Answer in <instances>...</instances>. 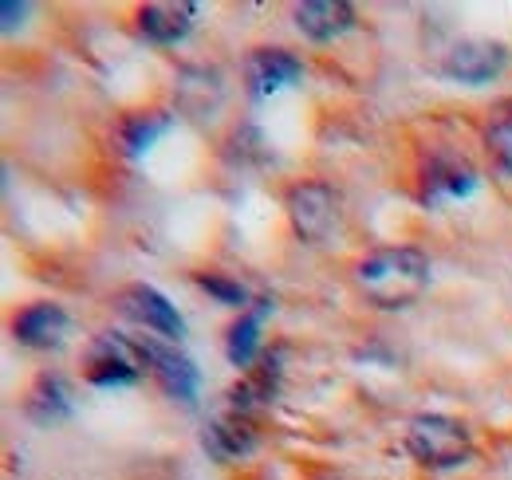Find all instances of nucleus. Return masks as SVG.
<instances>
[{
	"label": "nucleus",
	"mask_w": 512,
	"mask_h": 480,
	"mask_svg": "<svg viewBox=\"0 0 512 480\" xmlns=\"http://www.w3.org/2000/svg\"><path fill=\"white\" fill-rule=\"evenodd\" d=\"M355 288L379 311H402L430 288V256L414 244H386L355 264Z\"/></svg>",
	"instance_id": "obj_1"
},
{
	"label": "nucleus",
	"mask_w": 512,
	"mask_h": 480,
	"mask_svg": "<svg viewBox=\"0 0 512 480\" xmlns=\"http://www.w3.org/2000/svg\"><path fill=\"white\" fill-rule=\"evenodd\" d=\"M406 453L434 473L461 469L473 457V433L453 414H418L406 425Z\"/></svg>",
	"instance_id": "obj_2"
},
{
	"label": "nucleus",
	"mask_w": 512,
	"mask_h": 480,
	"mask_svg": "<svg viewBox=\"0 0 512 480\" xmlns=\"http://www.w3.org/2000/svg\"><path fill=\"white\" fill-rule=\"evenodd\" d=\"M146 370H150V359H146L142 343H134L127 335L99 331V335L87 343L83 378H87V386H95V390H127V386H138Z\"/></svg>",
	"instance_id": "obj_3"
},
{
	"label": "nucleus",
	"mask_w": 512,
	"mask_h": 480,
	"mask_svg": "<svg viewBox=\"0 0 512 480\" xmlns=\"http://www.w3.org/2000/svg\"><path fill=\"white\" fill-rule=\"evenodd\" d=\"M292 233L304 244H323L339 229V193L327 181H296L284 197Z\"/></svg>",
	"instance_id": "obj_4"
},
{
	"label": "nucleus",
	"mask_w": 512,
	"mask_h": 480,
	"mask_svg": "<svg viewBox=\"0 0 512 480\" xmlns=\"http://www.w3.org/2000/svg\"><path fill=\"white\" fill-rule=\"evenodd\" d=\"M512 52L509 44L501 40H485V36H473V40H457L442 56V75L453 83H469V87H481V83H493L509 71Z\"/></svg>",
	"instance_id": "obj_5"
},
{
	"label": "nucleus",
	"mask_w": 512,
	"mask_h": 480,
	"mask_svg": "<svg viewBox=\"0 0 512 480\" xmlns=\"http://www.w3.org/2000/svg\"><path fill=\"white\" fill-rule=\"evenodd\" d=\"M119 311L127 315L130 323L162 335V339H182L186 335V319L182 311L174 307V300H166L158 288L150 284H130L119 292Z\"/></svg>",
	"instance_id": "obj_6"
},
{
	"label": "nucleus",
	"mask_w": 512,
	"mask_h": 480,
	"mask_svg": "<svg viewBox=\"0 0 512 480\" xmlns=\"http://www.w3.org/2000/svg\"><path fill=\"white\" fill-rule=\"evenodd\" d=\"M12 335L28 351H60L67 339H71V315L52 300L28 303V307L16 311Z\"/></svg>",
	"instance_id": "obj_7"
},
{
	"label": "nucleus",
	"mask_w": 512,
	"mask_h": 480,
	"mask_svg": "<svg viewBox=\"0 0 512 480\" xmlns=\"http://www.w3.org/2000/svg\"><path fill=\"white\" fill-rule=\"evenodd\" d=\"M304 79V60L288 48H253L245 60V87L253 99H268Z\"/></svg>",
	"instance_id": "obj_8"
},
{
	"label": "nucleus",
	"mask_w": 512,
	"mask_h": 480,
	"mask_svg": "<svg viewBox=\"0 0 512 480\" xmlns=\"http://www.w3.org/2000/svg\"><path fill=\"white\" fill-rule=\"evenodd\" d=\"M256 445H260V433L245 414H217L201 425V449L217 465H233V461L253 457Z\"/></svg>",
	"instance_id": "obj_9"
},
{
	"label": "nucleus",
	"mask_w": 512,
	"mask_h": 480,
	"mask_svg": "<svg viewBox=\"0 0 512 480\" xmlns=\"http://www.w3.org/2000/svg\"><path fill=\"white\" fill-rule=\"evenodd\" d=\"M146 359H150V374L158 378V386L170 394V398H182V402H197V390H201V370L190 355L174 351V347H162L154 339L142 343Z\"/></svg>",
	"instance_id": "obj_10"
},
{
	"label": "nucleus",
	"mask_w": 512,
	"mask_h": 480,
	"mask_svg": "<svg viewBox=\"0 0 512 480\" xmlns=\"http://www.w3.org/2000/svg\"><path fill=\"white\" fill-rule=\"evenodd\" d=\"M197 4L190 0H154V4H142L138 8V32L150 40V44H178L186 40L197 24Z\"/></svg>",
	"instance_id": "obj_11"
},
{
	"label": "nucleus",
	"mask_w": 512,
	"mask_h": 480,
	"mask_svg": "<svg viewBox=\"0 0 512 480\" xmlns=\"http://www.w3.org/2000/svg\"><path fill=\"white\" fill-rule=\"evenodd\" d=\"M477 170L465 162V158H430L426 170H422V201L426 205H442V201H461L469 193H477Z\"/></svg>",
	"instance_id": "obj_12"
},
{
	"label": "nucleus",
	"mask_w": 512,
	"mask_h": 480,
	"mask_svg": "<svg viewBox=\"0 0 512 480\" xmlns=\"http://www.w3.org/2000/svg\"><path fill=\"white\" fill-rule=\"evenodd\" d=\"M292 16H296V28L312 44H331L355 28V8L347 0H304L296 4Z\"/></svg>",
	"instance_id": "obj_13"
},
{
	"label": "nucleus",
	"mask_w": 512,
	"mask_h": 480,
	"mask_svg": "<svg viewBox=\"0 0 512 480\" xmlns=\"http://www.w3.org/2000/svg\"><path fill=\"white\" fill-rule=\"evenodd\" d=\"M24 414L36 421V425H60L71 418V386H67L64 374H36V382L28 386V398H24Z\"/></svg>",
	"instance_id": "obj_14"
},
{
	"label": "nucleus",
	"mask_w": 512,
	"mask_h": 480,
	"mask_svg": "<svg viewBox=\"0 0 512 480\" xmlns=\"http://www.w3.org/2000/svg\"><path fill=\"white\" fill-rule=\"evenodd\" d=\"M272 307H276L272 296H256L253 307H249V311H241V319L229 327V335H225V355H229V362H233L237 370H253L256 366L260 327H264V319L272 315Z\"/></svg>",
	"instance_id": "obj_15"
},
{
	"label": "nucleus",
	"mask_w": 512,
	"mask_h": 480,
	"mask_svg": "<svg viewBox=\"0 0 512 480\" xmlns=\"http://www.w3.org/2000/svg\"><path fill=\"white\" fill-rule=\"evenodd\" d=\"M221 95H225V83L217 67H186L178 79V103L193 119H213L221 107Z\"/></svg>",
	"instance_id": "obj_16"
},
{
	"label": "nucleus",
	"mask_w": 512,
	"mask_h": 480,
	"mask_svg": "<svg viewBox=\"0 0 512 480\" xmlns=\"http://www.w3.org/2000/svg\"><path fill=\"white\" fill-rule=\"evenodd\" d=\"M276 390H280V351H268L260 366L245 370V378L229 390V406H233V414H249L256 406H268L276 398Z\"/></svg>",
	"instance_id": "obj_17"
},
{
	"label": "nucleus",
	"mask_w": 512,
	"mask_h": 480,
	"mask_svg": "<svg viewBox=\"0 0 512 480\" xmlns=\"http://www.w3.org/2000/svg\"><path fill=\"white\" fill-rule=\"evenodd\" d=\"M174 126V115L170 111H138V115H130V119H123V126H119V146H123V154L127 158H138V154H146L166 130Z\"/></svg>",
	"instance_id": "obj_18"
},
{
	"label": "nucleus",
	"mask_w": 512,
	"mask_h": 480,
	"mask_svg": "<svg viewBox=\"0 0 512 480\" xmlns=\"http://www.w3.org/2000/svg\"><path fill=\"white\" fill-rule=\"evenodd\" d=\"M197 288L201 292H209L217 303H225V307H241V311H249V288L241 284V280H233V276H221V272H201L197 276Z\"/></svg>",
	"instance_id": "obj_19"
},
{
	"label": "nucleus",
	"mask_w": 512,
	"mask_h": 480,
	"mask_svg": "<svg viewBox=\"0 0 512 480\" xmlns=\"http://www.w3.org/2000/svg\"><path fill=\"white\" fill-rule=\"evenodd\" d=\"M489 150L497 154L501 170H509L512 174V119L509 115H501V119L489 126Z\"/></svg>",
	"instance_id": "obj_20"
},
{
	"label": "nucleus",
	"mask_w": 512,
	"mask_h": 480,
	"mask_svg": "<svg viewBox=\"0 0 512 480\" xmlns=\"http://www.w3.org/2000/svg\"><path fill=\"white\" fill-rule=\"evenodd\" d=\"M28 8H32V4H16V0H4V4H0V16H4L0 24H4V32H12V28H16V20L24 24Z\"/></svg>",
	"instance_id": "obj_21"
},
{
	"label": "nucleus",
	"mask_w": 512,
	"mask_h": 480,
	"mask_svg": "<svg viewBox=\"0 0 512 480\" xmlns=\"http://www.w3.org/2000/svg\"><path fill=\"white\" fill-rule=\"evenodd\" d=\"M505 115H509V119H512V103H505Z\"/></svg>",
	"instance_id": "obj_22"
}]
</instances>
